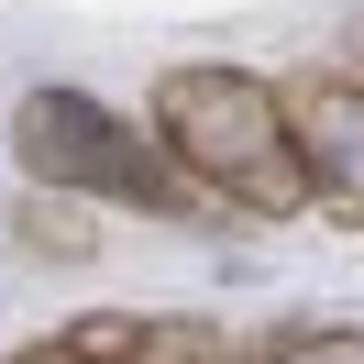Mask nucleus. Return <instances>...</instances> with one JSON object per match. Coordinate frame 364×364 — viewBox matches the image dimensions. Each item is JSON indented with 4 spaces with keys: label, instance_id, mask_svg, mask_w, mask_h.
<instances>
[{
    "label": "nucleus",
    "instance_id": "f257e3e1",
    "mask_svg": "<svg viewBox=\"0 0 364 364\" xmlns=\"http://www.w3.org/2000/svg\"><path fill=\"white\" fill-rule=\"evenodd\" d=\"M155 144L177 155V177L210 210H243V221H298L309 210V166L287 133V89L254 67H166L155 77Z\"/></svg>",
    "mask_w": 364,
    "mask_h": 364
},
{
    "label": "nucleus",
    "instance_id": "7ed1b4c3",
    "mask_svg": "<svg viewBox=\"0 0 364 364\" xmlns=\"http://www.w3.org/2000/svg\"><path fill=\"white\" fill-rule=\"evenodd\" d=\"M276 89H287V133H298V166H309V210L364 232V77L353 67H298Z\"/></svg>",
    "mask_w": 364,
    "mask_h": 364
},
{
    "label": "nucleus",
    "instance_id": "20e7f679",
    "mask_svg": "<svg viewBox=\"0 0 364 364\" xmlns=\"http://www.w3.org/2000/svg\"><path fill=\"white\" fill-rule=\"evenodd\" d=\"M11 232H23V254H55V265H89V254H100L89 199H67V188H33V199L11 210Z\"/></svg>",
    "mask_w": 364,
    "mask_h": 364
},
{
    "label": "nucleus",
    "instance_id": "f03ea898",
    "mask_svg": "<svg viewBox=\"0 0 364 364\" xmlns=\"http://www.w3.org/2000/svg\"><path fill=\"white\" fill-rule=\"evenodd\" d=\"M11 155H23L33 188H67V199H122V210H166V221H199L210 210L177 177V155L144 122H122L111 100H89V89H23Z\"/></svg>",
    "mask_w": 364,
    "mask_h": 364
},
{
    "label": "nucleus",
    "instance_id": "6e6552de",
    "mask_svg": "<svg viewBox=\"0 0 364 364\" xmlns=\"http://www.w3.org/2000/svg\"><path fill=\"white\" fill-rule=\"evenodd\" d=\"M353 55H364V23H353ZM353 77H364V67H353Z\"/></svg>",
    "mask_w": 364,
    "mask_h": 364
},
{
    "label": "nucleus",
    "instance_id": "423d86ee",
    "mask_svg": "<svg viewBox=\"0 0 364 364\" xmlns=\"http://www.w3.org/2000/svg\"><path fill=\"white\" fill-rule=\"evenodd\" d=\"M111 364H243V353H232L221 320H144V331L122 342Z\"/></svg>",
    "mask_w": 364,
    "mask_h": 364
},
{
    "label": "nucleus",
    "instance_id": "39448f33",
    "mask_svg": "<svg viewBox=\"0 0 364 364\" xmlns=\"http://www.w3.org/2000/svg\"><path fill=\"white\" fill-rule=\"evenodd\" d=\"M243 364H364V320H276L243 342Z\"/></svg>",
    "mask_w": 364,
    "mask_h": 364
},
{
    "label": "nucleus",
    "instance_id": "0eeeda50",
    "mask_svg": "<svg viewBox=\"0 0 364 364\" xmlns=\"http://www.w3.org/2000/svg\"><path fill=\"white\" fill-rule=\"evenodd\" d=\"M133 331H144V309H89V320H67L55 342H23L11 364H111Z\"/></svg>",
    "mask_w": 364,
    "mask_h": 364
}]
</instances>
